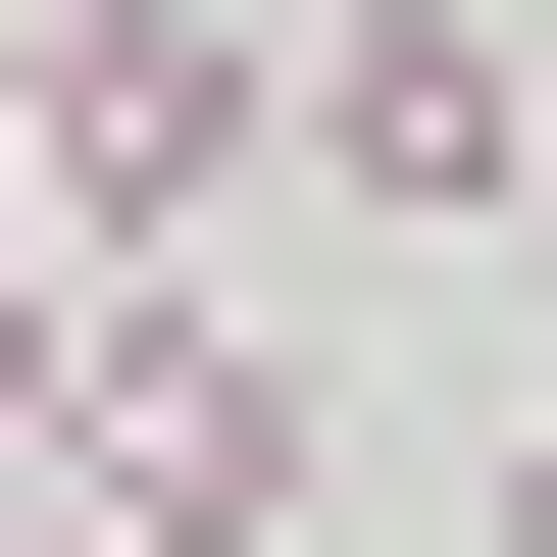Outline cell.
Wrapping results in <instances>:
<instances>
[{
    "label": "cell",
    "mask_w": 557,
    "mask_h": 557,
    "mask_svg": "<svg viewBox=\"0 0 557 557\" xmlns=\"http://www.w3.org/2000/svg\"><path fill=\"white\" fill-rule=\"evenodd\" d=\"M305 203V0H51V253H253Z\"/></svg>",
    "instance_id": "6da1fadb"
},
{
    "label": "cell",
    "mask_w": 557,
    "mask_h": 557,
    "mask_svg": "<svg viewBox=\"0 0 557 557\" xmlns=\"http://www.w3.org/2000/svg\"><path fill=\"white\" fill-rule=\"evenodd\" d=\"M305 203H557V102H507V0H305Z\"/></svg>",
    "instance_id": "7a4b0ae2"
},
{
    "label": "cell",
    "mask_w": 557,
    "mask_h": 557,
    "mask_svg": "<svg viewBox=\"0 0 557 557\" xmlns=\"http://www.w3.org/2000/svg\"><path fill=\"white\" fill-rule=\"evenodd\" d=\"M102 507H152V557H253V507H305V355H253L203 253H152V305H102Z\"/></svg>",
    "instance_id": "3957f363"
},
{
    "label": "cell",
    "mask_w": 557,
    "mask_h": 557,
    "mask_svg": "<svg viewBox=\"0 0 557 557\" xmlns=\"http://www.w3.org/2000/svg\"><path fill=\"white\" fill-rule=\"evenodd\" d=\"M0 507H102V305H51V253H0Z\"/></svg>",
    "instance_id": "277c9868"
},
{
    "label": "cell",
    "mask_w": 557,
    "mask_h": 557,
    "mask_svg": "<svg viewBox=\"0 0 557 557\" xmlns=\"http://www.w3.org/2000/svg\"><path fill=\"white\" fill-rule=\"evenodd\" d=\"M0 253H51V51H0Z\"/></svg>",
    "instance_id": "5b68a950"
},
{
    "label": "cell",
    "mask_w": 557,
    "mask_h": 557,
    "mask_svg": "<svg viewBox=\"0 0 557 557\" xmlns=\"http://www.w3.org/2000/svg\"><path fill=\"white\" fill-rule=\"evenodd\" d=\"M0 557H152V507H0Z\"/></svg>",
    "instance_id": "8992f818"
},
{
    "label": "cell",
    "mask_w": 557,
    "mask_h": 557,
    "mask_svg": "<svg viewBox=\"0 0 557 557\" xmlns=\"http://www.w3.org/2000/svg\"><path fill=\"white\" fill-rule=\"evenodd\" d=\"M507 557H557V406H507Z\"/></svg>",
    "instance_id": "52a82bcc"
},
{
    "label": "cell",
    "mask_w": 557,
    "mask_h": 557,
    "mask_svg": "<svg viewBox=\"0 0 557 557\" xmlns=\"http://www.w3.org/2000/svg\"><path fill=\"white\" fill-rule=\"evenodd\" d=\"M507 253H557V203H507Z\"/></svg>",
    "instance_id": "ba28073f"
}]
</instances>
